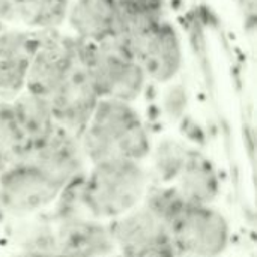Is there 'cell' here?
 Returning a JSON list of instances; mask_svg holds the SVG:
<instances>
[{"instance_id":"cell-1","label":"cell","mask_w":257,"mask_h":257,"mask_svg":"<svg viewBox=\"0 0 257 257\" xmlns=\"http://www.w3.org/2000/svg\"><path fill=\"white\" fill-rule=\"evenodd\" d=\"M81 151L95 163L145 160L151 151L149 134L130 102L99 99L80 136Z\"/></svg>"},{"instance_id":"cell-2","label":"cell","mask_w":257,"mask_h":257,"mask_svg":"<svg viewBox=\"0 0 257 257\" xmlns=\"http://www.w3.org/2000/svg\"><path fill=\"white\" fill-rule=\"evenodd\" d=\"M148 191V175L139 161L110 160L92 164L80 185L81 203L95 220H116L136 209Z\"/></svg>"},{"instance_id":"cell-3","label":"cell","mask_w":257,"mask_h":257,"mask_svg":"<svg viewBox=\"0 0 257 257\" xmlns=\"http://www.w3.org/2000/svg\"><path fill=\"white\" fill-rule=\"evenodd\" d=\"M81 51L101 99H116L131 104L139 98L146 75L114 36L98 42L81 41Z\"/></svg>"},{"instance_id":"cell-4","label":"cell","mask_w":257,"mask_h":257,"mask_svg":"<svg viewBox=\"0 0 257 257\" xmlns=\"http://www.w3.org/2000/svg\"><path fill=\"white\" fill-rule=\"evenodd\" d=\"M176 253L185 257H220L229 247L227 218L211 205H187L169 226Z\"/></svg>"},{"instance_id":"cell-5","label":"cell","mask_w":257,"mask_h":257,"mask_svg":"<svg viewBox=\"0 0 257 257\" xmlns=\"http://www.w3.org/2000/svg\"><path fill=\"white\" fill-rule=\"evenodd\" d=\"M63 188L39 166L24 160L0 173V205L15 217L30 215L53 203Z\"/></svg>"},{"instance_id":"cell-6","label":"cell","mask_w":257,"mask_h":257,"mask_svg":"<svg viewBox=\"0 0 257 257\" xmlns=\"http://www.w3.org/2000/svg\"><path fill=\"white\" fill-rule=\"evenodd\" d=\"M119 42L142 66L146 77L157 81H167L179 69V42L175 32L164 23L157 24L136 38Z\"/></svg>"},{"instance_id":"cell-7","label":"cell","mask_w":257,"mask_h":257,"mask_svg":"<svg viewBox=\"0 0 257 257\" xmlns=\"http://www.w3.org/2000/svg\"><path fill=\"white\" fill-rule=\"evenodd\" d=\"M54 253L63 257H111L116 244L110 226L95 218H63L53 236Z\"/></svg>"},{"instance_id":"cell-8","label":"cell","mask_w":257,"mask_h":257,"mask_svg":"<svg viewBox=\"0 0 257 257\" xmlns=\"http://www.w3.org/2000/svg\"><path fill=\"white\" fill-rule=\"evenodd\" d=\"M108 226L120 254H128L163 242H172L167 224L145 205L113 220Z\"/></svg>"},{"instance_id":"cell-9","label":"cell","mask_w":257,"mask_h":257,"mask_svg":"<svg viewBox=\"0 0 257 257\" xmlns=\"http://www.w3.org/2000/svg\"><path fill=\"white\" fill-rule=\"evenodd\" d=\"M116 0H77L69 20L81 41L98 42L113 36Z\"/></svg>"},{"instance_id":"cell-10","label":"cell","mask_w":257,"mask_h":257,"mask_svg":"<svg viewBox=\"0 0 257 257\" xmlns=\"http://www.w3.org/2000/svg\"><path fill=\"white\" fill-rule=\"evenodd\" d=\"M9 104L14 117L30 146V151L42 143L57 128L50 104L44 98L24 93L18 95Z\"/></svg>"},{"instance_id":"cell-11","label":"cell","mask_w":257,"mask_h":257,"mask_svg":"<svg viewBox=\"0 0 257 257\" xmlns=\"http://www.w3.org/2000/svg\"><path fill=\"white\" fill-rule=\"evenodd\" d=\"M178 178L179 184L175 188L188 205H211L218 194L215 172L206 160L196 155L187 158Z\"/></svg>"},{"instance_id":"cell-12","label":"cell","mask_w":257,"mask_h":257,"mask_svg":"<svg viewBox=\"0 0 257 257\" xmlns=\"http://www.w3.org/2000/svg\"><path fill=\"white\" fill-rule=\"evenodd\" d=\"M30 146L21 133L11 104H0V173L27 158Z\"/></svg>"},{"instance_id":"cell-13","label":"cell","mask_w":257,"mask_h":257,"mask_svg":"<svg viewBox=\"0 0 257 257\" xmlns=\"http://www.w3.org/2000/svg\"><path fill=\"white\" fill-rule=\"evenodd\" d=\"M15 12L27 24L41 27L59 24L66 15V0H12Z\"/></svg>"},{"instance_id":"cell-14","label":"cell","mask_w":257,"mask_h":257,"mask_svg":"<svg viewBox=\"0 0 257 257\" xmlns=\"http://www.w3.org/2000/svg\"><path fill=\"white\" fill-rule=\"evenodd\" d=\"M122 257H176L178 253L175 250V247L172 245V242H163V244H157V245H151L128 254H120Z\"/></svg>"},{"instance_id":"cell-15","label":"cell","mask_w":257,"mask_h":257,"mask_svg":"<svg viewBox=\"0 0 257 257\" xmlns=\"http://www.w3.org/2000/svg\"><path fill=\"white\" fill-rule=\"evenodd\" d=\"M17 257H57L56 253L53 251H45V250H36V248H29L26 251H23L21 254Z\"/></svg>"}]
</instances>
